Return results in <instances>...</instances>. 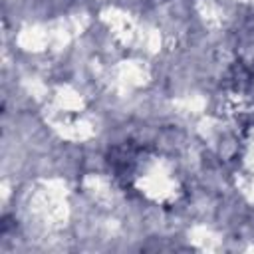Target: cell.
<instances>
[{"label":"cell","instance_id":"cell-1","mask_svg":"<svg viewBox=\"0 0 254 254\" xmlns=\"http://www.w3.org/2000/svg\"><path fill=\"white\" fill-rule=\"evenodd\" d=\"M107 165L117 185L123 190L141 196L143 200L165 208L173 206L159 177L167 181L181 196L187 194V183L177 167L175 157L165 155L155 143L139 139L115 143L107 153Z\"/></svg>","mask_w":254,"mask_h":254}]
</instances>
